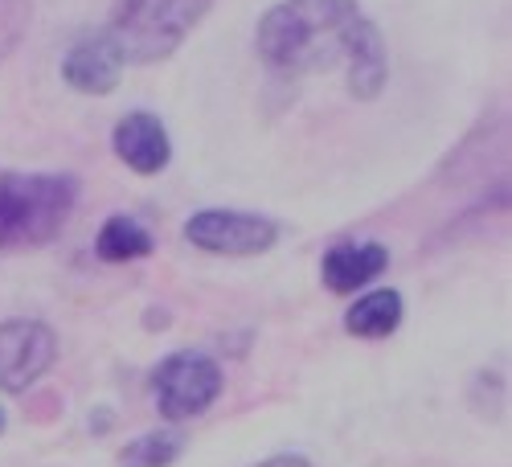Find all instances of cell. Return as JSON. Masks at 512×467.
I'll list each match as a JSON object with an SVG mask.
<instances>
[{
  "label": "cell",
  "instance_id": "7c38bea8",
  "mask_svg": "<svg viewBox=\"0 0 512 467\" xmlns=\"http://www.w3.org/2000/svg\"><path fill=\"white\" fill-rule=\"evenodd\" d=\"M181 447H185L181 435H173V431H152V435L127 443V447L119 451V467H168V463L181 455Z\"/></svg>",
  "mask_w": 512,
  "mask_h": 467
},
{
  "label": "cell",
  "instance_id": "9a60e30c",
  "mask_svg": "<svg viewBox=\"0 0 512 467\" xmlns=\"http://www.w3.org/2000/svg\"><path fill=\"white\" fill-rule=\"evenodd\" d=\"M0 431H5V414H0Z\"/></svg>",
  "mask_w": 512,
  "mask_h": 467
},
{
  "label": "cell",
  "instance_id": "9c48e42d",
  "mask_svg": "<svg viewBox=\"0 0 512 467\" xmlns=\"http://www.w3.org/2000/svg\"><path fill=\"white\" fill-rule=\"evenodd\" d=\"M386 263H390V254H386V246H377V242L332 246L324 254V283L336 295H349V291H361L365 283H373L381 271H386Z\"/></svg>",
  "mask_w": 512,
  "mask_h": 467
},
{
  "label": "cell",
  "instance_id": "8fae6325",
  "mask_svg": "<svg viewBox=\"0 0 512 467\" xmlns=\"http://www.w3.org/2000/svg\"><path fill=\"white\" fill-rule=\"evenodd\" d=\"M95 250H99V259L107 263H132V259H144V254H152V234L132 222V218H111L99 238H95Z\"/></svg>",
  "mask_w": 512,
  "mask_h": 467
},
{
  "label": "cell",
  "instance_id": "277c9868",
  "mask_svg": "<svg viewBox=\"0 0 512 467\" xmlns=\"http://www.w3.org/2000/svg\"><path fill=\"white\" fill-rule=\"evenodd\" d=\"M156 406L168 422L205 414L222 394V369L205 353H177L156 369Z\"/></svg>",
  "mask_w": 512,
  "mask_h": 467
},
{
  "label": "cell",
  "instance_id": "6da1fadb",
  "mask_svg": "<svg viewBox=\"0 0 512 467\" xmlns=\"http://www.w3.org/2000/svg\"><path fill=\"white\" fill-rule=\"evenodd\" d=\"M254 41L263 62L283 74L345 70L357 99L386 87V46L357 0H283L259 21Z\"/></svg>",
  "mask_w": 512,
  "mask_h": 467
},
{
  "label": "cell",
  "instance_id": "7a4b0ae2",
  "mask_svg": "<svg viewBox=\"0 0 512 467\" xmlns=\"http://www.w3.org/2000/svg\"><path fill=\"white\" fill-rule=\"evenodd\" d=\"M78 201L74 177L62 173H0V250L41 246L58 238Z\"/></svg>",
  "mask_w": 512,
  "mask_h": 467
},
{
  "label": "cell",
  "instance_id": "3957f363",
  "mask_svg": "<svg viewBox=\"0 0 512 467\" xmlns=\"http://www.w3.org/2000/svg\"><path fill=\"white\" fill-rule=\"evenodd\" d=\"M213 0H115L111 46L123 62H160L197 29Z\"/></svg>",
  "mask_w": 512,
  "mask_h": 467
},
{
  "label": "cell",
  "instance_id": "30bf717a",
  "mask_svg": "<svg viewBox=\"0 0 512 467\" xmlns=\"http://www.w3.org/2000/svg\"><path fill=\"white\" fill-rule=\"evenodd\" d=\"M402 324V295L398 291H369L365 300H357L345 316V328L365 341H381Z\"/></svg>",
  "mask_w": 512,
  "mask_h": 467
},
{
  "label": "cell",
  "instance_id": "4fadbf2b",
  "mask_svg": "<svg viewBox=\"0 0 512 467\" xmlns=\"http://www.w3.org/2000/svg\"><path fill=\"white\" fill-rule=\"evenodd\" d=\"M33 21V0H0V62H5Z\"/></svg>",
  "mask_w": 512,
  "mask_h": 467
},
{
  "label": "cell",
  "instance_id": "5bb4252c",
  "mask_svg": "<svg viewBox=\"0 0 512 467\" xmlns=\"http://www.w3.org/2000/svg\"><path fill=\"white\" fill-rule=\"evenodd\" d=\"M259 467H312V463L300 459V455H275V459H267V463H259Z\"/></svg>",
  "mask_w": 512,
  "mask_h": 467
},
{
  "label": "cell",
  "instance_id": "52a82bcc",
  "mask_svg": "<svg viewBox=\"0 0 512 467\" xmlns=\"http://www.w3.org/2000/svg\"><path fill=\"white\" fill-rule=\"evenodd\" d=\"M115 156L132 168V173H160V168L168 164V156H173V144H168V132L164 123L148 111H136L127 115L119 127H115Z\"/></svg>",
  "mask_w": 512,
  "mask_h": 467
},
{
  "label": "cell",
  "instance_id": "5b68a950",
  "mask_svg": "<svg viewBox=\"0 0 512 467\" xmlns=\"http://www.w3.org/2000/svg\"><path fill=\"white\" fill-rule=\"evenodd\" d=\"M58 357V336L41 320H5L0 324V390L21 394L46 373Z\"/></svg>",
  "mask_w": 512,
  "mask_h": 467
},
{
  "label": "cell",
  "instance_id": "ba28073f",
  "mask_svg": "<svg viewBox=\"0 0 512 467\" xmlns=\"http://www.w3.org/2000/svg\"><path fill=\"white\" fill-rule=\"evenodd\" d=\"M119 74H123V58L111 46L107 33L78 41V46L66 54V62H62V78L70 82L74 91H82V95H107V91H115Z\"/></svg>",
  "mask_w": 512,
  "mask_h": 467
},
{
  "label": "cell",
  "instance_id": "8992f818",
  "mask_svg": "<svg viewBox=\"0 0 512 467\" xmlns=\"http://www.w3.org/2000/svg\"><path fill=\"white\" fill-rule=\"evenodd\" d=\"M185 238L197 246V250H209V254H263L275 246L279 238V226L271 218H259V214H234V209H205V214L189 218L185 222Z\"/></svg>",
  "mask_w": 512,
  "mask_h": 467
}]
</instances>
